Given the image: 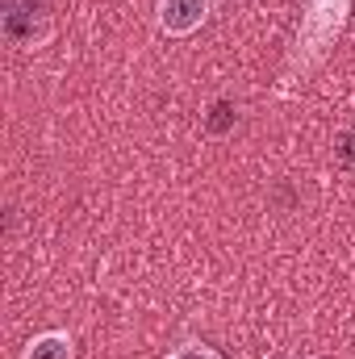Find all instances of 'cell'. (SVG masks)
Segmentation results:
<instances>
[{
    "label": "cell",
    "mask_w": 355,
    "mask_h": 359,
    "mask_svg": "<svg viewBox=\"0 0 355 359\" xmlns=\"http://www.w3.org/2000/svg\"><path fill=\"white\" fill-rule=\"evenodd\" d=\"M209 17V0H159V25L172 38H188L205 25Z\"/></svg>",
    "instance_id": "6da1fadb"
},
{
    "label": "cell",
    "mask_w": 355,
    "mask_h": 359,
    "mask_svg": "<svg viewBox=\"0 0 355 359\" xmlns=\"http://www.w3.org/2000/svg\"><path fill=\"white\" fill-rule=\"evenodd\" d=\"M4 34L13 42H38L46 34V0H25V4H8L4 13Z\"/></svg>",
    "instance_id": "7a4b0ae2"
},
{
    "label": "cell",
    "mask_w": 355,
    "mask_h": 359,
    "mask_svg": "<svg viewBox=\"0 0 355 359\" xmlns=\"http://www.w3.org/2000/svg\"><path fill=\"white\" fill-rule=\"evenodd\" d=\"M21 359H72V339L59 334V330H46V334H38V339L25 347Z\"/></svg>",
    "instance_id": "3957f363"
},
{
    "label": "cell",
    "mask_w": 355,
    "mask_h": 359,
    "mask_svg": "<svg viewBox=\"0 0 355 359\" xmlns=\"http://www.w3.org/2000/svg\"><path fill=\"white\" fill-rule=\"evenodd\" d=\"M234 121H239L234 104H230V100H213V104H209V117H205V130H209L213 138H222V134L234 130Z\"/></svg>",
    "instance_id": "277c9868"
},
{
    "label": "cell",
    "mask_w": 355,
    "mask_h": 359,
    "mask_svg": "<svg viewBox=\"0 0 355 359\" xmlns=\"http://www.w3.org/2000/svg\"><path fill=\"white\" fill-rule=\"evenodd\" d=\"M335 159L355 172V130H343V134H335Z\"/></svg>",
    "instance_id": "5b68a950"
},
{
    "label": "cell",
    "mask_w": 355,
    "mask_h": 359,
    "mask_svg": "<svg viewBox=\"0 0 355 359\" xmlns=\"http://www.w3.org/2000/svg\"><path fill=\"white\" fill-rule=\"evenodd\" d=\"M168 359H222V355H217L213 347H205V343H180Z\"/></svg>",
    "instance_id": "8992f818"
}]
</instances>
